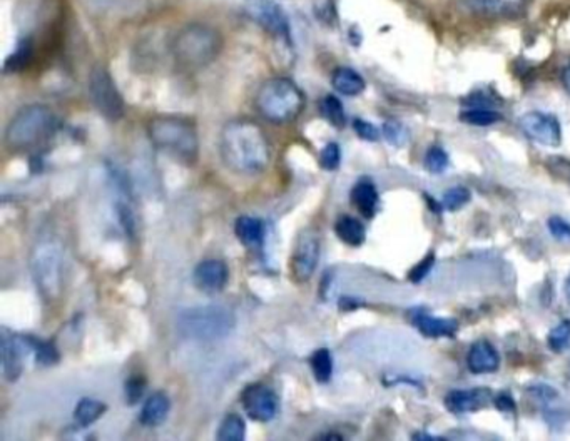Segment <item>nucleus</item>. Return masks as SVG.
Returning <instances> with one entry per match:
<instances>
[{
  "label": "nucleus",
  "instance_id": "obj_1",
  "mask_svg": "<svg viewBox=\"0 0 570 441\" xmlns=\"http://www.w3.org/2000/svg\"><path fill=\"white\" fill-rule=\"evenodd\" d=\"M220 153L224 166L243 176L264 172L272 161L270 141L251 119H234L222 128Z\"/></svg>",
  "mask_w": 570,
  "mask_h": 441
},
{
  "label": "nucleus",
  "instance_id": "obj_2",
  "mask_svg": "<svg viewBox=\"0 0 570 441\" xmlns=\"http://www.w3.org/2000/svg\"><path fill=\"white\" fill-rule=\"evenodd\" d=\"M224 46L222 34L205 22H191L182 27L171 40V55L182 71H201L213 64Z\"/></svg>",
  "mask_w": 570,
  "mask_h": 441
},
{
  "label": "nucleus",
  "instance_id": "obj_3",
  "mask_svg": "<svg viewBox=\"0 0 570 441\" xmlns=\"http://www.w3.org/2000/svg\"><path fill=\"white\" fill-rule=\"evenodd\" d=\"M147 136L155 149L193 166L199 156V136L196 126L180 116H155L147 124Z\"/></svg>",
  "mask_w": 570,
  "mask_h": 441
},
{
  "label": "nucleus",
  "instance_id": "obj_4",
  "mask_svg": "<svg viewBox=\"0 0 570 441\" xmlns=\"http://www.w3.org/2000/svg\"><path fill=\"white\" fill-rule=\"evenodd\" d=\"M59 128V119L51 107L30 104L11 119L5 129V144L13 153H26L47 143Z\"/></svg>",
  "mask_w": 570,
  "mask_h": 441
},
{
  "label": "nucleus",
  "instance_id": "obj_5",
  "mask_svg": "<svg viewBox=\"0 0 570 441\" xmlns=\"http://www.w3.org/2000/svg\"><path fill=\"white\" fill-rule=\"evenodd\" d=\"M255 105L259 116L266 121L272 124H286L298 119L303 112L305 94L291 79H268L261 84L255 97Z\"/></svg>",
  "mask_w": 570,
  "mask_h": 441
},
{
  "label": "nucleus",
  "instance_id": "obj_6",
  "mask_svg": "<svg viewBox=\"0 0 570 441\" xmlns=\"http://www.w3.org/2000/svg\"><path fill=\"white\" fill-rule=\"evenodd\" d=\"M236 326L233 312L222 306H196L178 316V333L186 339L211 343L228 337Z\"/></svg>",
  "mask_w": 570,
  "mask_h": 441
},
{
  "label": "nucleus",
  "instance_id": "obj_7",
  "mask_svg": "<svg viewBox=\"0 0 570 441\" xmlns=\"http://www.w3.org/2000/svg\"><path fill=\"white\" fill-rule=\"evenodd\" d=\"M30 273L44 301H57L64 289L63 246L52 239L38 243L30 254Z\"/></svg>",
  "mask_w": 570,
  "mask_h": 441
},
{
  "label": "nucleus",
  "instance_id": "obj_8",
  "mask_svg": "<svg viewBox=\"0 0 570 441\" xmlns=\"http://www.w3.org/2000/svg\"><path fill=\"white\" fill-rule=\"evenodd\" d=\"M89 97L97 112L107 119L116 122L124 117L126 104L122 99V94L117 89L116 82L105 67H94L89 74Z\"/></svg>",
  "mask_w": 570,
  "mask_h": 441
},
{
  "label": "nucleus",
  "instance_id": "obj_9",
  "mask_svg": "<svg viewBox=\"0 0 570 441\" xmlns=\"http://www.w3.org/2000/svg\"><path fill=\"white\" fill-rule=\"evenodd\" d=\"M245 11L263 30L281 40H289V21L276 0H245Z\"/></svg>",
  "mask_w": 570,
  "mask_h": 441
},
{
  "label": "nucleus",
  "instance_id": "obj_10",
  "mask_svg": "<svg viewBox=\"0 0 570 441\" xmlns=\"http://www.w3.org/2000/svg\"><path fill=\"white\" fill-rule=\"evenodd\" d=\"M318 261H320V239L313 229H305L299 234L291 260H289V270H291L293 279L298 283L310 281L311 276L318 268Z\"/></svg>",
  "mask_w": 570,
  "mask_h": 441
},
{
  "label": "nucleus",
  "instance_id": "obj_11",
  "mask_svg": "<svg viewBox=\"0 0 570 441\" xmlns=\"http://www.w3.org/2000/svg\"><path fill=\"white\" fill-rule=\"evenodd\" d=\"M241 404L249 420L258 423H268L280 412V398L270 387L263 383H253L241 393Z\"/></svg>",
  "mask_w": 570,
  "mask_h": 441
},
{
  "label": "nucleus",
  "instance_id": "obj_12",
  "mask_svg": "<svg viewBox=\"0 0 570 441\" xmlns=\"http://www.w3.org/2000/svg\"><path fill=\"white\" fill-rule=\"evenodd\" d=\"M518 128L533 143L549 147H557L562 143V126L554 114L532 111L518 119Z\"/></svg>",
  "mask_w": 570,
  "mask_h": 441
},
{
  "label": "nucleus",
  "instance_id": "obj_13",
  "mask_svg": "<svg viewBox=\"0 0 570 441\" xmlns=\"http://www.w3.org/2000/svg\"><path fill=\"white\" fill-rule=\"evenodd\" d=\"M492 391L487 388L452 389L447 393L443 404L454 415L475 413L490 403Z\"/></svg>",
  "mask_w": 570,
  "mask_h": 441
},
{
  "label": "nucleus",
  "instance_id": "obj_14",
  "mask_svg": "<svg viewBox=\"0 0 570 441\" xmlns=\"http://www.w3.org/2000/svg\"><path fill=\"white\" fill-rule=\"evenodd\" d=\"M24 339L11 335L7 329H2L0 351H2V375L9 381L15 383L24 370Z\"/></svg>",
  "mask_w": 570,
  "mask_h": 441
},
{
  "label": "nucleus",
  "instance_id": "obj_15",
  "mask_svg": "<svg viewBox=\"0 0 570 441\" xmlns=\"http://www.w3.org/2000/svg\"><path fill=\"white\" fill-rule=\"evenodd\" d=\"M228 278H230L228 266L220 260L201 261L196 266L195 274H193L196 287L207 295L222 291L228 283Z\"/></svg>",
  "mask_w": 570,
  "mask_h": 441
},
{
  "label": "nucleus",
  "instance_id": "obj_16",
  "mask_svg": "<svg viewBox=\"0 0 570 441\" xmlns=\"http://www.w3.org/2000/svg\"><path fill=\"white\" fill-rule=\"evenodd\" d=\"M412 325L418 329L420 335L433 337H455L458 333V321L454 318H439L433 314L418 310L410 316Z\"/></svg>",
  "mask_w": 570,
  "mask_h": 441
},
{
  "label": "nucleus",
  "instance_id": "obj_17",
  "mask_svg": "<svg viewBox=\"0 0 570 441\" xmlns=\"http://www.w3.org/2000/svg\"><path fill=\"white\" fill-rule=\"evenodd\" d=\"M466 366L474 375H489L500 368V354L490 341L480 339L466 354Z\"/></svg>",
  "mask_w": 570,
  "mask_h": 441
},
{
  "label": "nucleus",
  "instance_id": "obj_18",
  "mask_svg": "<svg viewBox=\"0 0 570 441\" xmlns=\"http://www.w3.org/2000/svg\"><path fill=\"white\" fill-rule=\"evenodd\" d=\"M527 0H464L472 12L490 17H517L524 12Z\"/></svg>",
  "mask_w": 570,
  "mask_h": 441
},
{
  "label": "nucleus",
  "instance_id": "obj_19",
  "mask_svg": "<svg viewBox=\"0 0 570 441\" xmlns=\"http://www.w3.org/2000/svg\"><path fill=\"white\" fill-rule=\"evenodd\" d=\"M350 199L351 204L358 209V212L362 214L363 218H366V220L375 218L378 206H380V196H378V189L372 179L362 178L360 181L356 182L351 187Z\"/></svg>",
  "mask_w": 570,
  "mask_h": 441
},
{
  "label": "nucleus",
  "instance_id": "obj_20",
  "mask_svg": "<svg viewBox=\"0 0 570 441\" xmlns=\"http://www.w3.org/2000/svg\"><path fill=\"white\" fill-rule=\"evenodd\" d=\"M169 412H171V400L168 395L155 393L144 403L139 420L146 427H159L168 420Z\"/></svg>",
  "mask_w": 570,
  "mask_h": 441
},
{
  "label": "nucleus",
  "instance_id": "obj_21",
  "mask_svg": "<svg viewBox=\"0 0 570 441\" xmlns=\"http://www.w3.org/2000/svg\"><path fill=\"white\" fill-rule=\"evenodd\" d=\"M331 86L335 91L347 97L360 96L366 89V82L362 74L351 67H338L331 76Z\"/></svg>",
  "mask_w": 570,
  "mask_h": 441
},
{
  "label": "nucleus",
  "instance_id": "obj_22",
  "mask_svg": "<svg viewBox=\"0 0 570 441\" xmlns=\"http://www.w3.org/2000/svg\"><path fill=\"white\" fill-rule=\"evenodd\" d=\"M264 222L251 216H241L234 224V233L245 246H261V243L264 241Z\"/></svg>",
  "mask_w": 570,
  "mask_h": 441
},
{
  "label": "nucleus",
  "instance_id": "obj_23",
  "mask_svg": "<svg viewBox=\"0 0 570 441\" xmlns=\"http://www.w3.org/2000/svg\"><path fill=\"white\" fill-rule=\"evenodd\" d=\"M338 239L351 247L363 246L366 239V229L360 220L351 216H339L335 222Z\"/></svg>",
  "mask_w": 570,
  "mask_h": 441
},
{
  "label": "nucleus",
  "instance_id": "obj_24",
  "mask_svg": "<svg viewBox=\"0 0 570 441\" xmlns=\"http://www.w3.org/2000/svg\"><path fill=\"white\" fill-rule=\"evenodd\" d=\"M107 412V406L96 398H82L74 410V421L79 427L88 429Z\"/></svg>",
  "mask_w": 570,
  "mask_h": 441
},
{
  "label": "nucleus",
  "instance_id": "obj_25",
  "mask_svg": "<svg viewBox=\"0 0 570 441\" xmlns=\"http://www.w3.org/2000/svg\"><path fill=\"white\" fill-rule=\"evenodd\" d=\"M247 437V423L236 413H230L222 418L220 429L216 431V438L220 441H243Z\"/></svg>",
  "mask_w": 570,
  "mask_h": 441
},
{
  "label": "nucleus",
  "instance_id": "obj_26",
  "mask_svg": "<svg viewBox=\"0 0 570 441\" xmlns=\"http://www.w3.org/2000/svg\"><path fill=\"white\" fill-rule=\"evenodd\" d=\"M458 119L465 122L468 126H479V128H489L502 121V114L493 111L490 107H470L464 112L458 114Z\"/></svg>",
  "mask_w": 570,
  "mask_h": 441
},
{
  "label": "nucleus",
  "instance_id": "obj_27",
  "mask_svg": "<svg viewBox=\"0 0 570 441\" xmlns=\"http://www.w3.org/2000/svg\"><path fill=\"white\" fill-rule=\"evenodd\" d=\"M310 366L318 383L322 385L330 383V379L333 377V356L330 350L322 348V350L314 351L310 356Z\"/></svg>",
  "mask_w": 570,
  "mask_h": 441
},
{
  "label": "nucleus",
  "instance_id": "obj_28",
  "mask_svg": "<svg viewBox=\"0 0 570 441\" xmlns=\"http://www.w3.org/2000/svg\"><path fill=\"white\" fill-rule=\"evenodd\" d=\"M320 112L323 114L324 119L335 126L338 129H343L347 126V114H345V107L341 104V101L335 96H324L320 103Z\"/></svg>",
  "mask_w": 570,
  "mask_h": 441
},
{
  "label": "nucleus",
  "instance_id": "obj_29",
  "mask_svg": "<svg viewBox=\"0 0 570 441\" xmlns=\"http://www.w3.org/2000/svg\"><path fill=\"white\" fill-rule=\"evenodd\" d=\"M29 348L36 351V356H38V363L42 366H52V364L59 363L61 360V354L55 348V345L51 341H42L38 337H24Z\"/></svg>",
  "mask_w": 570,
  "mask_h": 441
},
{
  "label": "nucleus",
  "instance_id": "obj_30",
  "mask_svg": "<svg viewBox=\"0 0 570 441\" xmlns=\"http://www.w3.org/2000/svg\"><path fill=\"white\" fill-rule=\"evenodd\" d=\"M470 199H472V193H470L468 187H465V186H455V187H450L448 191H445L441 204H443L445 211L457 212V211H460L464 206H466L470 203Z\"/></svg>",
  "mask_w": 570,
  "mask_h": 441
},
{
  "label": "nucleus",
  "instance_id": "obj_31",
  "mask_svg": "<svg viewBox=\"0 0 570 441\" xmlns=\"http://www.w3.org/2000/svg\"><path fill=\"white\" fill-rule=\"evenodd\" d=\"M423 166L430 174H443L450 166V157L440 146H432L423 159Z\"/></svg>",
  "mask_w": 570,
  "mask_h": 441
},
{
  "label": "nucleus",
  "instance_id": "obj_32",
  "mask_svg": "<svg viewBox=\"0 0 570 441\" xmlns=\"http://www.w3.org/2000/svg\"><path fill=\"white\" fill-rule=\"evenodd\" d=\"M547 345L550 351L562 353L570 346V320L560 321L547 337Z\"/></svg>",
  "mask_w": 570,
  "mask_h": 441
},
{
  "label": "nucleus",
  "instance_id": "obj_33",
  "mask_svg": "<svg viewBox=\"0 0 570 441\" xmlns=\"http://www.w3.org/2000/svg\"><path fill=\"white\" fill-rule=\"evenodd\" d=\"M381 132H383L385 139H387L391 146H397V147H402V146L408 143V139H410V132L407 129V126L402 124L400 121H395V119L387 121V122L383 124Z\"/></svg>",
  "mask_w": 570,
  "mask_h": 441
},
{
  "label": "nucleus",
  "instance_id": "obj_34",
  "mask_svg": "<svg viewBox=\"0 0 570 441\" xmlns=\"http://www.w3.org/2000/svg\"><path fill=\"white\" fill-rule=\"evenodd\" d=\"M341 162V149L337 143H328L320 153V166L324 171H337Z\"/></svg>",
  "mask_w": 570,
  "mask_h": 441
},
{
  "label": "nucleus",
  "instance_id": "obj_35",
  "mask_svg": "<svg viewBox=\"0 0 570 441\" xmlns=\"http://www.w3.org/2000/svg\"><path fill=\"white\" fill-rule=\"evenodd\" d=\"M435 253H428L427 256L423 258V260L420 261V262H416L414 268L410 270V273H408V281L410 283H414V285H418V283H422L425 278H427L430 271L433 270V266H435Z\"/></svg>",
  "mask_w": 570,
  "mask_h": 441
},
{
  "label": "nucleus",
  "instance_id": "obj_36",
  "mask_svg": "<svg viewBox=\"0 0 570 441\" xmlns=\"http://www.w3.org/2000/svg\"><path fill=\"white\" fill-rule=\"evenodd\" d=\"M144 391H146V379L143 377L130 378L126 381V387H124V395H126L128 404L134 406L141 402Z\"/></svg>",
  "mask_w": 570,
  "mask_h": 441
},
{
  "label": "nucleus",
  "instance_id": "obj_37",
  "mask_svg": "<svg viewBox=\"0 0 570 441\" xmlns=\"http://www.w3.org/2000/svg\"><path fill=\"white\" fill-rule=\"evenodd\" d=\"M547 228L549 233L552 234L558 241H570V222L569 220L560 218V216H552L547 220Z\"/></svg>",
  "mask_w": 570,
  "mask_h": 441
},
{
  "label": "nucleus",
  "instance_id": "obj_38",
  "mask_svg": "<svg viewBox=\"0 0 570 441\" xmlns=\"http://www.w3.org/2000/svg\"><path fill=\"white\" fill-rule=\"evenodd\" d=\"M353 129L358 134V137H362L363 141L376 143V141L380 139V130H378V128L373 126L372 122H368V121L355 119V121H353Z\"/></svg>",
  "mask_w": 570,
  "mask_h": 441
},
{
  "label": "nucleus",
  "instance_id": "obj_39",
  "mask_svg": "<svg viewBox=\"0 0 570 441\" xmlns=\"http://www.w3.org/2000/svg\"><path fill=\"white\" fill-rule=\"evenodd\" d=\"M493 404L499 412L502 413H516L517 412V403L514 400V396L508 393V391H500L495 398H493Z\"/></svg>",
  "mask_w": 570,
  "mask_h": 441
},
{
  "label": "nucleus",
  "instance_id": "obj_40",
  "mask_svg": "<svg viewBox=\"0 0 570 441\" xmlns=\"http://www.w3.org/2000/svg\"><path fill=\"white\" fill-rule=\"evenodd\" d=\"M527 391L531 393L532 396L539 402L547 403L552 402L557 398V389L549 387V385H533L531 388H527Z\"/></svg>",
  "mask_w": 570,
  "mask_h": 441
},
{
  "label": "nucleus",
  "instance_id": "obj_41",
  "mask_svg": "<svg viewBox=\"0 0 570 441\" xmlns=\"http://www.w3.org/2000/svg\"><path fill=\"white\" fill-rule=\"evenodd\" d=\"M338 304H339V310H341V312H353V310L360 308L363 303H360L358 299L347 298V296H345V298L339 299Z\"/></svg>",
  "mask_w": 570,
  "mask_h": 441
},
{
  "label": "nucleus",
  "instance_id": "obj_42",
  "mask_svg": "<svg viewBox=\"0 0 570 441\" xmlns=\"http://www.w3.org/2000/svg\"><path fill=\"white\" fill-rule=\"evenodd\" d=\"M423 197H425V201H427L428 208L432 212H435V214H441V211H443V204L439 203V201H435L432 196L428 195V193H423Z\"/></svg>",
  "mask_w": 570,
  "mask_h": 441
},
{
  "label": "nucleus",
  "instance_id": "obj_43",
  "mask_svg": "<svg viewBox=\"0 0 570 441\" xmlns=\"http://www.w3.org/2000/svg\"><path fill=\"white\" fill-rule=\"evenodd\" d=\"M412 440L439 441L443 440V438H440V437H433V435L425 433V431H418V433H415L414 437H412Z\"/></svg>",
  "mask_w": 570,
  "mask_h": 441
},
{
  "label": "nucleus",
  "instance_id": "obj_44",
  "mask_svg": "<svg viewBox=\"0 0 570 441\" xmlns=\"http://www.w3.org/2000/svg\"><path fill=\"white\" fill-rule=\"evenodd\" d=\"M562 84H564L566 91L570 94V64L562 71Z\"/></svg>",
  "mask_w": 570,
  "mask_h": 441
},
{
  "label": "nucleus",
  "instance_id": "obj_45",
  "mask_svg": "<svg viewBox=\"0 0 570 441\" xmlns=\"http://www.w3.org/2000/svg\"><path fill=\"white\" fill-rule=\"evenodd\" d=\"M318 440H343V437L338 433H323L318 437Z\"/></svg>",
  "mask_w": 570,
  "mask_h": 441
},
{
  "label": "nucleus",
  "instance_id": "obj_46",
  "mask_svg": "<svg viewBox=\"0 0 570 441\" xmlns=\"http://www.w3.org/2000/svg\"><path fill=\"white\" fill-rule=\"evenodd\" d=\"M564 289H566V298L569 301L570 304V276L566 279V285H564Z\"/></svg>",
  "mask_w": 570,
  "mask_h": 441
}]
</instances>
